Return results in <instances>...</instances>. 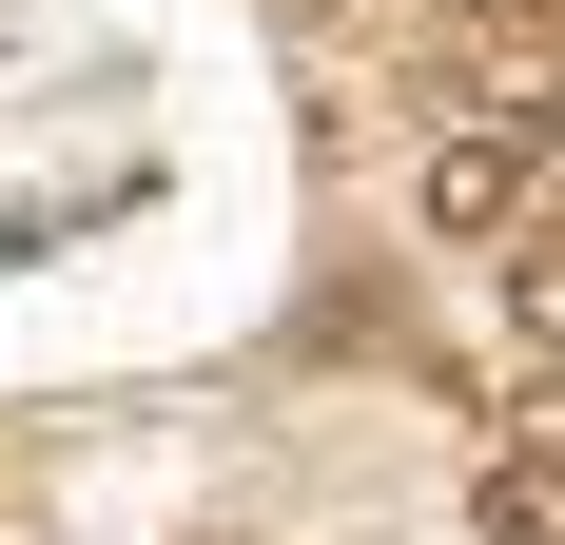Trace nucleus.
Instances as JSON below:
<instances>
[{"label":"nucleus","instance_id":"f257e3e1","mask_svg":"<svg viewBox=\"0 0 565 545\" xmlns=\"http://www.w3.org/2000/svg\"><path fill=\"white\" fill-rule=\"evenodd\" d=\"M526 175H546V117H468L449 157H429V234H526Z\"/></svg>","mask_w":565,"mask_h":545},{"label":"nucleus","instance_id":"f03ea898","mask_svg":"<svg viewBox=\"0 0 565 545\" xmlns=\"http://www.w3.org/2000/svg\"><path fill=\"white\" fill-rule=\"evenodd\" d=\"M488 545H565V448H488Z\"/></svg>","mask_w":565,"mask_h":545}]
</instances>
